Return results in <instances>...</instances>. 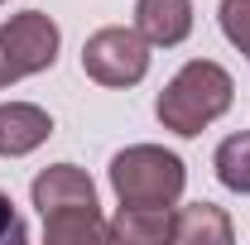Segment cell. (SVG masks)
I'll return each mask as SVG.
<instances>
[{"label": "cell", "mask_w": 250, "mask_h": 245, "mask_svg": "<svg viewBox=\"0 0 250 245\" xmlns=\"http://www.w3.org/2000/svg\"><path fill=\"white\" fill-rule=\"evenodd\" d=\"M231 96H236V82H231V72L212 58H192L183 62L178 72H173V82L159 92L154 101V116L164 130H173V135H202L207 125L226 116L231 111Z\"/></svg>", "instance_id": "1"}, {"label": "cell", "mask_w": 250, "mask_h": 245, "mask_svg": "<svg viewBox=\"0 0 250 245\" xmlns=\"http://www.w3.org/2000/svg\"><path fill=\"white\" fill-rule=\"evenodd\" d=\"M188 168L178 154L159 144H130L111 159V187L121 207H178Z\"/></svg>", "instance_id": "2"}, {"label": "cell", "mask_w": 250, "mask_h": 245, "mask_svg": "<svg viewBox=\"0 0 250 245\" xmlns=\"http://www.w3.org/2000/svg\"><path fill=\"white\" fill-rule=\"evenodd\" d=\"M82 72L101 87H135L149 72V39L140 29H96L82 43Z\"/></svg>", "instance_id": "3"}, {"label": "cell", "mask_w": 250, "mask_h": 245, "mask_svg": "<svg viewBox=\"0 0 250 245\" xmlns=\"http://www.w3.org/2000/svg\"><path fill=\"white\" fill-rule=\"evenodd\" d=\"M0 34H5V48H10V58H15V67H20V77L48 72V67L58 62L62 34H58V24H53L43 10H24V15H15Z\"/></svg>", "instance_id": "4"}, {"label": "cell", "mask_w": 250, "mask_h": 245, "mask_svg": "<svg viewBox=\"0 0 250 245\" xmlns=\"http://www.w3.org/2000/svg\"><path fill=\"white\" fill-rule=\"evenodd\" d=\"M39 216H53V212H96V187L92 178L77 168V163H53L43 168L29 187Z\"/></svg>", "instance_id": "5"}, {"label": "cell", "mask_w": 250, "mask_h": 245, "mask_svg": "<svg viewBox=\"0 0 250 245\" xmlns=\"http://www.w3.org/2000/svg\"><path fill=\"white\" fill-rule=\"evenodd\" d=\"M48 135H53V116L43 106H34V101H5L0 106V154L5 159L34 154Z\"/></svg>", "instance_id": "6"}, {"label": "cell", "mask_w": 250, "mask_h": 245, "mask_svg": "<svg viewBox=\"0 0 250 245\" xmlns=\"http://www.w3.org/2000/svg\"><path fill=\"white\" fill-rule=\"evenodd\" d=\"M135 29L149 48H173L192 34V0H135Z\"/></svg>", "instance_id": "7"}, {"label": "cell", "mask_w": 250, "mask_h": 245, "mask_svg": "<svg viewBox=\"0 0 250 245\" xmlns=\"http://www.w3.org/2000/svg\"><path fill=\"white\" fill-rule=\"evenodd\" d=\"M173 241L178 245H231L236 226L221 207L192 202V207H178V216H173Z\"/></svg>", "instance_id": "8"}, {"label": "cell", "mask_w": 250, "mask_h": 245, "mask_svg": "<svg viewBox=\"0 0 250 245\" xmlns=\"http://www.w3.org/2000/svg\"><path fill=\"white\" fill-rule=\"evenodd\" d=\"M111 241H125V245L173 241V212L168 207H121L111 221Z\"/></svg>", "instance_id": "9"}, {"label": "cell", "mask_w": 250, "mask_h": 245, "mask_svg": "<svg viewBox=\"0 0 250 245\" xmlns=\"http://www.w3.org/2000/svg\"><path fill=\"white\" fill-rule=\"evenodd\" d=\"M43 236L48 245H101L111 241V221H101L96 212H53L43 216Z\"/></svg>", "instance_id": "10"}, {"label": "cell", "mask_w": 250, "mask_h": 245, "mask_svg": "<svg viewBox=\"0 0 250 245\" xmlns=\"http://www.w3.org/2000/svg\"><path fill=\"white\" fill-rule=\"evenodd\" d=\"M217 178L231 192H250V135H226L217 144Z\"/></svg>", "instance_id": "11"}, {"label": "cell", "mask_w": 250, "mask_h": 245, "mask_svg": "<svg viewBox=\"0 0 250 245\" xmlns=\"http://www.w3.org/2000/svg\"><path fill=\"white\" fill-rule=\"evenodd\" d=\"M221 34L231 39V48H241L250 58V0H221Z\"/></svg>", "instance_id": "12"}, {"label": "cell", "mask_w": 250, "mask_h": 245, "mask_svg": "<svg viewBox=\"0 0 250 245\" xmlns=\"http://www.w3.org/2000/svg\"><path fill=\"white\" fill-rule=\"evenodd\" d=\"M0 241H24V221L15 216V202L0 192Z\"/></svg>", "instance_id": "13"}, {"label": "cell", "mask_w": 250, "mask_h": 245, "mask_svg": "<svg viewBox=\"0 0 250 245\" xmlns=\"http://www.w3.org/2000/svg\"><path fill=\"white\" fill-rule=\"evenodd\" d=\"M10 82H20V67H15V58H10V48H5V34H0V92H5Z\"/></svg>", "instance_id": "14"}, {"label": "cell", "mask_w": 250, "mask_h": 245, "mask_svg": "<svg viewBox=\"0 0 250 245\" xmlns=\"http://www.w3.org/2000/svg\"><path fill=\"white\" fill-rule=\"evenodd\" d=\"M0 5H5V0H0Z\"/></svg>", "instance_id": "15"}]
</instances>
